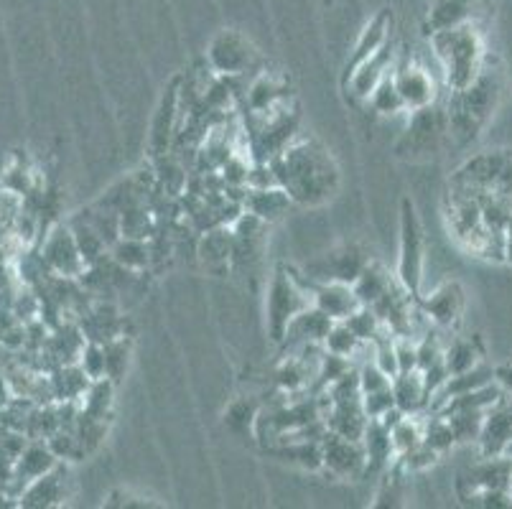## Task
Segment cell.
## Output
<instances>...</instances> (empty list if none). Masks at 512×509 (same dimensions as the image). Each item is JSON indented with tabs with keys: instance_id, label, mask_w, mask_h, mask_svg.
I'll list each match as a JSON object with an SVG mask.
<instances>
[{
	"instance_id": "6da1fadb",
	"label": "cell",
	"mask_w": 512,
	"mask_h": 509,
	"mask_svg": "<svg viewBox=\"0 0 512 509\" xmlns=\"http://www.w3.org/2000/svg\"><path fill=\"white\" fill-rule=\"evenodd\" d=\"M278 184L296 204L316 207L329 202L339 189V168L327 148L314 138H296L271 161Z\"/></svg>"
},
{
	"instance_id": "7a4b0ae2",
	"label": "cell",
	"mask_w": 512,
	"mask_h": 509,
	"mask_svg": "<svg viewBox=\"0 0 512 509\" xmlns=\"http://www.w3.org/2000/svg\"><path fill=\"white\" fill-rule=\"evenodd\" d=\"M502 95V79L497 69L484 64L469 87L459 92H449L444 100L446 107V138L454 140L456 146H467L479 135V130L492 118L497 102Z\"/></svg>"
},
{
	"instance_id": "3957f363",
	"label": "cell",
	"mask_w": 512,
	"mask_h": 509,
	"mask_svg": "<svg viewBox=\"0 0 512 509\" xmlns=\"http://www.w3.org/2000/svg\"><path fill=\"white\" fill-rule=\"evenodd\" d=\"M431 54L441 69L446 92H459L469 87L487 64L484 39L477 23L431 34Z\"/></svg>"
},
{
	"instance_id": "277c9868",
	"label": "cell",
	"mask_w": 512,
	"mask_h": 509,
	"mask_svg": "<svg viewBox=\"0 0 512 509\" xmlns=\"http://www.w3.org/2000/svg\"><path fill=\"white\" fill-rule=\"evenodd\" d=\"M314 303V286L304 278V273H293L288 268H278L268 283L265 314H268V336L281 344L286 326L299 311Z\"/></svg>"
},
{
	"instance_id": "5b68a950",
	"label": "cell",
	"mask_w": 512,
	"mask_h": 509,
	"mask_svg": "<svg viewBox=\"0 0 512 509\" xmlns=\"http://www.w3.org/2000/svg\"><path fill=\"white\" fill-rule=\"evenodd\" d=\"M207 64L222 79H250L263 67V56L248 36L227 28L209 41Z\"/></svg>"
},
{
	"instance_id": "8992f818",
	"label": "cell",
	"mask_w": 512,
	"mask_h": 509,
	"mask_svg": "<svg viewBox=\"0 0 512 509\" xmlns=\"http://www.w3.org/2000/svg\"><path fill=\"white\" fill-rule=\"evenodd\" d=\"M423 263H426V240L418 219L416 204L403 199L400 204V250H398V275L400 286L413 296H421L423 286Z\"/></svg>"
},
{
	"instance_id": "52a82bcc",
	"label": "cell",
	"mask_w": 512,
	"mask_h": 509,
	"mask_svg": "<svg viewBox=\"0 0 512 509\" xmlns=\"http://www.w3.org/2000/svg\"><path fill=\"white\" fill-rule=\"evenodd\" d=\"M446 107L444 100L434 102V105L421 107V110L411 112L408 128L403 130L398 140V153L408 158H423L431 156L441 148L446 140Z\"/></svg>"
},
{
	"instance_id": "ba28073f",
	"label": "cell",
	"mask_w": 512,
	"mask_h": 509,
	"mask_svg": "<svg viewBox=\"0 0 512 509\" xmlns=\"http://www.w3.org/2000/svg\"><path fill=\"white\" fill-rule=\"evenodd\" d=\"M370 260V255L357 242H344V245H337L334 250L311 260L304 268V278L309 280L311 286H319V283H327V280L355 283L357 275L365 270Z\"/></svg>"
},
{
	"instance_id": "9c48e42d",
	"label": "cell",
	"mask_w": 512,
	"mask_h": 509,
	"mask_svg": "<svg viewBox=\"0 0 512 509\" xmlns=\"http://www.w3.org/2000/svg\"><path fill=\"white\" fill-rule=\"evenodd\" d=\"M393 79L398 84V92L406 102V110H421V107L434 105L441 100V87H444V79L441 72H431L426 64L413 62V59H398L393 69Z\"/></svg>"
},
{
	"instance_id": "30bf717a",
	"label": "cell",
	"mask_w": 512,
	"mask_h": 509,
	"mask_svg": "<svg viewBox=\"0 0 512 509\" xmlns=\"http://www.w3.org/2000/svg\"><path fill=\"white\" fill-rule=\"evenodd\" d=\"M398 59L400 51L398 46H395V41L390 39L383 49H377L375 54L367 56L365 62L357 64V67L347 74L344 84H347L349 95L360 102H367V97L372 95V90H375L377 84L383 82L388 74H393Z\"/></svg>"
},
{
	"instance_id": "8fae6325",
	"label": "cell",
	"mask_w": 512,
	"mask_h": 509,
	"mask_svg": "<svg viewBox=\"0 0 512 509\" xmlns=\"http://www.w3.org/2000/svg\"><path fill=\"white\" fill-rule=\"evenodd\" d=\"M321 454H324V471L337 479H360L365 476L367 456L362 441L329 433L321 438Z\"/></svg>"
},
{
	"instance_id": "7c38bea8",
	"label": "cell",
	"mask_w": 512,
	"mask_h": 509,
	"mask_svg": "<svg viewBox=\"0 0 512 509\" xmlns=\"http://www.w3.org/2000/svg\"><path fill=\"white\" fill-rule=\"evenodd\" d=\"M512 474L510 456H482L479 464H474L467 474L459 476V497L474 499L490 489H507Z\"/></svg>"
},
{
	"instance_id": "4fadbf2b",
	"label": "cell",
	"mask_w": 512,
	"mask_h": 509,
	"mask_svg": "<svg viewBox=\"0 0 512 509\" xmlns=\"http://www.w3.org/2000/svg\"><path fill=\"white\" fill-rule=\"evenodd\" d=\"M464 303H467L464 288L456 280H446L436 291L418 296V306L423 308V314L436 329H451V326L459 324L464 314Z\"/></svg>"
},
{
	"instance_id": "5bb4252c",
	"label": "cell",
	"mask_w": 512,
	"mask_h": 509,
	"mask_svg": "<svg viewBox=\"0 0 512 509\" xmlns=\"http://www.w3.org/2000/svg\"><path fill=\"white\" fill-rule=\"evenodd\" d=\"M487 11H490L487 0H431L426 13V34H439L467 23L479 26V16Z\"/></svg>"
},
{
	"instance_id": "9a60e30c",
	"label": "cell",
	"mask_w": 512,
	"mask_h": 509,
	"mask_svg": "<svg viewBox=\"0 0 512 509\" xmlns=\"http://www.w3.org/2000/svg\"><path fill=\"white\" fill-rule=\"evenodd\" d=\"M512 443V403L510 398L497 400L487 413H484L482 433H479V456H505L507 446Z\"/></svg>"
},
{
	"instance_id": "2e32d148",
	"label": "cell",
	"mask_w": 512,
	"mask_h": 509,
	"mask_svg": "<svg viewBox=\"0 0 512 509\" xmlns=\"http://www.w3.org/2000/svg\"><path fill=\"white\" fill-rule=\"evenodd\" d=\"M332 326L334 321L321 308H316L311 303V306H306L304 311L293 316L291 324L286 326V334H283L281 344L288 347V352H296V349L309 347V344H321L324 347V339H327Z\"/></svg>"
},
{
	"instance_id": "e0dca14e",
	"label": "cell",
	"mask_w": 512,
	"mask_h": 509,
	"mask_svg": "<svg viewBox=\"0 0 512 509\" xmlns=\"http://www.w3.org/2000/svg\"><path fill=\"white\" fill-rule=\"evenodd\" d=\"M288 100H291V95H288L286 82L273 72H263V69L250 79L248 90L242 95V102L248 107V115H260V112L273 110V107L283 105Z\"/></svg>"
},
{
	"instance_id": "ac0fdd59",
	"label": "cell",
	"mask_w": 512,
	"mask_h": 509,
	"mask_svg": "<svg viewBox=\"0 0 512 509\" xmlns=\"http://www.w3.org/2000/svg\"><path fill=\"white\" fill-rule=\"evenodd\" d=\"M314 306L321 308L332 321H344L362 306L355 286L344 280H327L314 286Z\"/></svg>"
},
{
	"instance_id": "d6986e66",
	"label": "cell",
	"mask_w": 512,
	"mask_h": 509,
	"mask_svg": "<svg viewBox=\"0 0 512 509\" xmlns=\"http://www.w3.org/2000/svg\"><path fill=\"white\" fill-rule=\"evenodd\" d=\"M46 260L59 275H67V278H77L87 270V260L79 250L72 227L54 232V237L46 245Z\"/></svg>"
},
{
	"instance_id": "ffe728a7",
	"label": "cell",
	"mask_w": 512,
	"mask_h": 509,
	"mask_svg": "<svg viewBox=\"0 0 512 509\" xmlns=\"http://www.w3.org/2000/svg\"><path fill=\"white\" fill-rule=\"evenodd\" d=\"M324 423H327L329 433L362 441L370 418L362 410V400H349V403H327L324 400Z\"/></svg>"
},
{
	"instance_id": "44dd1931",
	"label": "cell",
	"mask_w": 512,
	"mask_h": 509,
	"mask_svg": "<svg viewBox=\"0 0 512 509\" xmlns=\"http://www.w3.org/2000/svg\"><path fill=\"white\" fill-rule=\"evenodd\" d=\"M176 130H179V82H174L166 90L164 100L158 105L156 120H153L151 148L156 156L169 153L171 140L176 138Z\"/></svg>"
},
{
	"instance_id": "7402d4cb",
	"label": "cell",
	"mask_w": 512,
	"mask_h": 509,
	"mask_svg": "<svg viewBox=\"0 0 512 509\" xmlns=\"http://www.w3.org/2000/svg\"><path fill=\"white\" fill-rule=\"evenodd\" d=\"M362 446H365L367 456V469L365 474H385V471L393 466V461L398 459L393 446V438H390V428H385L380 420H370L365 428V436H362Z\"/></svg>"
},
{
	"instance_id": "603a6c76",
	"label": "cell",
	"mask_w": 512,
	"mask_h": 509,
	"mask_svg": "<svg viewBox=\"0 0 512 509\" xmlns=\"http://www.w3.org/2000/svg\"><path fill=\"white\" fill-rule=\"evenodd\" d=\"M390 387H393L395 408H400L406 415H423L428 410L431 392H428L426 382H423L421 370L398 372L393 382H390Z\"/></svg>"
},
{
	"instance_id": "cb8c5ba5",
	"label": "cell",
	"mask_w": 512,
	"mask_h": 509,
	"mask_svg": "<svg viewBox=\"0 0 512 509\" xmlns=\"http://www.w3.org/2000/svg\"><path fill=\"white\" fill-rule=\"evenodd\" d=\"M293 204V199L288 196V191L283 186H265V189H245L242 194V209L255 217H260L263 222H276L278 217L288 212V207Z\"/></svg>"
},
{
	"instance_id": "d4e9b609",
	"label": "cell",
	"mask_w": 512,
	"mask_h": 509,
	"mask_svg": "<svg viewBox=\"0 0 512 509\" xmlns=\"http://www.w3.org/2000/svg\"><path fill=\"white\" fill-rule=\"evenodd\" d=\"M197 255L207 268H225L235 260V232L232 227H212L199 237Z\"/></svg>"
},
{
	"instance_id": "484cf974",
	"label": "cell",
	"mask_w": 512,
	"mask_h": 509,
	"mask_svg": "<svg viewBox=\"0 0 512 509\" xmlns=\"http://www.w3.org/2000/svg\"><path fill=\"white\" fill-rule=\"evenodd\" d=\"M390 28H393V16H390V11H380L377 16L370 18V23L360 31V39H357L355 49H352V56H349L347 74L352 72L357 64L365 62L367 56H372L377 49H383V46L388 44Z\"/></svg>"
},
{
	"instance_id": "4316f807",
	"label": "cell",
	"mask_w": 512,
	"mask_h": 509,
	"mask_svg": "<svg viewBox=\"0 0 512 509\" xmlns=\"http://www.w3.org/2000/svg\"><path fill=\"white\" fill-rule=\"evenodd\" d=\"M398 283H400L398 275H390V270L385 268L383 263L370 260V263L365 265V270L357 275V280L352 283V286H355V293L357 298H360L362 306H375V303L380 301L385 293L393 291Z\"/></svg>"
},
{
	"instance_id": "83f0119b",
	"label": "cell",
	"mask_w": 512,
	"mask_h": 509,
	"mask_svg": "<svg viewBox=\"0 0 512 509\" xmlns=\"http://www.w3.org/2000/svg\"><path fill=\"white\" fill-rule=\"evenodd\" d=\"M482 357L484 347L477 336H472V339H462V336H459V339H454V342H449L444 347V364L446 370H449V377L462 375V372L477 367V364L482 362Z\"/></svg>"
},
{
	"instance_id": "f1b7e54d",
	"label": "cell",
	"mask_w": 512,
	"mask_h": 509,
	"mask_svg": "<svg viewBox=\"0 0 512 509\" xmlns=\"http://www.w3.org/2000/svg\"><path fill=\"white\" fill-rule=\"evenodd\" d=\"M110 258L130 273H141L153 263L151 245L146 240H138V237H118L110 245Z\"/></svg>"
},
{
	"instance_id": "f546056e",
	"label": "cell",
	"mask_w": 512,
	"mask_h": 509,
	"mask_svg": "<svg viewBox=\"0 0 512 509\" xmlns=\"http://www.w3.org/2000/svg\"><path fill=\"white\" fill-rule=\"evenodd\" d=\"M367 344H370V342H367ZM367 344L360 342L355 331L349 329L344 321H334V326L329 329L327 339H324V352L337 354V357L352 359V362H355V367H357V357L365 352Z\"/></svg>"
},
{
	"instance_id": "4dcf8cb0",
	"label": "cell",
	"mask_w": 512,
	"mask_h": 509,
	"mask_svg": "<svg viewBox=\"0 0 512 509\" xmlns=\"http://www.w3.org/2000/svg\"><path fill=\"white\" fill-rule=\"evenodd\" d=\"M367 105H370L372 112L380 115V118H395V115H400V112H408L406 102H403V97H400L398 92V84H395L393 74H388L383 82L377 84L375 90H372V95L367 97Z\"/></svg>"
},
{
	"instance_id": "1f68e13d",
	"label": "cell",
	"mask_w": 512,
	"mask_h": 509,
	"mask_svg": "<svg viewBox=\"0 0 512 509\" xmlns=\"http://www.w3.org/2000/svg\"><path fill=\"white\" fill-rule=\"evenodd\" d=\"M156 235V219L146 202L133 204L120 214V237H138V240H151Z\"/></svg>"
},
{
	"instance_id": "d6a6232c",
	"label": "cell",
	"mask_w": 512,
	"mask_h": 509,
	"mask_svg": "<svg viewBox=\"0 0 512 509\" xmlns=\"http://www.w3.org/2000/svg\"><path fill=\"white\" fill-rule=\"evenodd\" d=\"M390 438H393L395 454H406L411 448H416L423 441V420L421 415H403V418L390 428Z\"/></svg>"
},
{
	"instance_id": "836d02e7",
	"label": "cell",
	"mask_w": 512,
	"mask_h": 509,
	"mask_svg": "<svg viewBox=\"0 0 512 509\" xmlns=\"http://www.w3.org/2000/svg\"><path fill=\"white\" fill-rule=\"evenodd\" d=\"M484 413L487 410H462V413H451L444 415L449 420L451 431H454L456 443H477L479 433H482V423H484Z\"/></svg>"
},
{
	"instance_id": "e575fe53",
	"label": "cell",
	"mask_w": 512,
	"mask_h": 509,
	"mask_svg": "<svg viewBox=\"0 0 512 509\" xmlns=\"http://www.w3.org/2000/svg\"><path fill=\"white\" fill-rule=\"evenodd\" d=\"M423 443H426L428 448H434L439 456L456 446V436L444 415H434V418H428L426 423H423Z\"/></svg>"
},
{
	"instance_id": "d590c367",
	"label": "cell",
	"mask_w": 512,
	"mask_h": 509,
	"mask_svg": "<svg viewBox=\"0 0 512 509\" xmlns=\"http://www.w3.org/2000/svg\"><path fill=\"white\" fill-rule=\"evenodd\" d=\"M344 324L355 331L357 339H360V342H365V344L375 342L377 336L385 331V324L380 321V316H377L370 306L357 308L355 314L349 316V319H344Z\"/></svg>"
},
{
	"instance_id": "8d00e7d4",
	"label": "cell",
	"mask_w": 512,
	"mask_h": 509,
	"mask_svg": "<svg viewBox=\"0 0 512 509\" xmlns=\"http://www.w3.org/2000/svg\"><path fill=\"white\" fill-rule=\"evenodd\" d=\"M105 357H107V377L118 382L125 375L130 362V339L125 334L115 336L110 342H105Z\"/></svg>"
},
{
	"instance_id": "74e56055",
	"label": "cell",
	"mask_w": 512,
	"mask_h": 509,
	"mask_svg": "<svg viewBox=\"0 0 512 509\" xmlns=\"http://www.w3.org/2000/svg\"><path fill=\"white\" fill-rule=\"evenodd\" d=\"M79 367L90 377L92 382L95 380H105L107 377V357H105V344L100 342H90L82 349H79Z\"/></svg>"
},
{
	"instance_id": "f35d334b",
	"label": "cell",
	"mask_w": 512,
	"mask_h": 509,
	"mask_svg": "<svg viewBox=\"0 0 512 509\" xmlns=\"http://www.w3.org/2000/svg\"><path fill=\"white\" fill-rule=\"evenodd\" d=\"M255 420H258V408H255L250 400H237V403H232L230 410L225 413V423L237 433L255 428Z\"/></svg>"
},
{
	"instance_id": "ab89813d",
	"label": "cell",
	"mask_w": 512,
	"mask_h": 509,
	"mask_svg": "<svg viewBox=\"0 0 512 509\" xmlns=\"http://www.w3.org/2000/svg\"><path fill=\"white\" fill-rule=\"evenodd\" d=\"M390 408H395V398H393V387H385V390H375V392H365L362 395V410L370 420H380Z\"/></svg>"
},
{
	"instance_id": "60d3db41",
	"label": "cell",
	"mask_w": 512,
	"mask_h": 509,
	"mask_svg": "<svg viewBox=\"0 0 512 509\" xmlns=\"http://www.w3.org/2000/svg\"><path fill=\"white\" fill-rule=\"evenodd\" d=\"M436 459H439V454H436L434 448H428L423 441L418 443L416 448H411V451L398 456L400 466H403L406 471H423L428 469V466H434Z\"/></svg>"
},
{
	"instance_id": "b9f144b4",
	"label": "cell",
	"mask_w": 512,
	"mask_h": 509,
	"mask_svg": "<svg viewBox=\"0 0 512 509\" xmlns=\"http://www.w3.org/2000/svg\"><path fill=\"white\" fill-rule=\"evenodd\" d=\"M357 372H360V390L362 395L365 392H375V390H385V387H390V382H393V377L385 375L380 367H377L375 362H365L357 367Z\"/></svg>"
},
{
	"instance_id": "7bdbcfd3",
	"label": "cell",
	"mask_w": 512,
	"mask_h": 509,
	"mask_svg": "<svg viewBox=\"0 0 512 509\" xmlns=\"http://www.w3.org/2000/svg\"><path fill=\"white\" fill-rule=\"evenodd\" d=\"M59 492H62V482L57 479V474L46 471L44 476H39V479H36L34 487H31L29 499H39L36 504H51V502H57Z\"/></svg>"
},
{
	"instance_id": "ee69618b",
	"label": "cell",
	"mask_w": 512,
	"mask_h": 509,
	"mask_svg": "<svg viewBox=\"0 0 512 509\" xmlns=\"http://www.w3.org/2000/svg\"><path fill=\"white\" fill-rule=\"evenodd\" d=\"M395 354H398L400 372L418 370V339H413V336H395Z\"/></svg>"
},
{
	"instance_id": "f6af8a7d",
	"label": "cell",
	"mask_w": 512,
	"mask_h": 509,
	"mask_svg": "<svg viewBox=\"0 0 512 509\" xmlns=\"http://www.w3.org/2000/svg\"><path fill=\"white\" fill-rule=\"evenodd\" d=\"M502 260L512 265V217L507 219L505 230H502Z\"/></svg>"
},
{
	"instance_id": "bcb514c9",
	"label": "cell",
	"mask_w": 512,
	"mask_h": 509,
	"mask_svg": "<svg viewBox=\"0 0 512 509\" xmlns=\"http://www.w3.org/2000/svg\"><path fill=\"white\" fill-rule=\"evenodd\" d=\"M505 456H510V459H512V443H510V446H507V451H505Z\"/></svg>"
},
{
	"instance_id": "7dc6e473",
	"label": "cell",
	"mask_w": 512,
	"mask_h": 509,
	"mask_svg": "<svg viewBox=\"0 0 512 509\" xmlns=\"http://www.w3.org/2000/svg\"><path fill=\"white\" fill-rule=\"evenodd\" d=\"M507 492H510V497H512V474H510V484H507Z\"/></svg>"
}]
</instances>
